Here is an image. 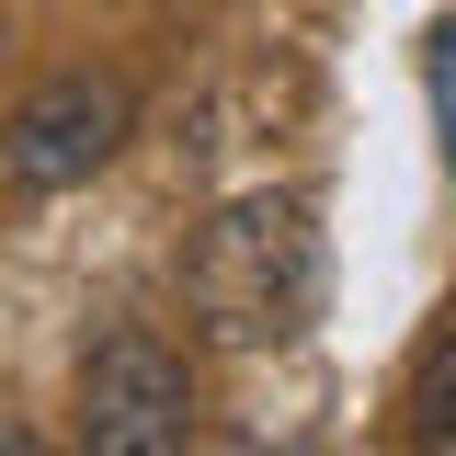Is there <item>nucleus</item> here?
Segmentation results:
<instances>
[{
	"label": "nucleus",
	"instance_id": "obj_1",
	"mask_svg": "<svg viewBox=\"0 0 456 456\" xmlns=\"http://www.w3.org/2000/svg\"><path fill=\"white\" fill-rule=\"evenodd\" d=\"M320 285H331V251H320V217L297 194H228L217 217L194 228L183 251V308L206 342H240V354H274L320 320Z\"/></svg>",
	"mask_w": 456,
	"mask_h": 456
},
{
	"label": "nucleus",
	"instance_id": "obj_2",
	"mask_svg": "<svg viewBox=\"0 0 456 456\" xmlns=\"http://www.w3.org/2000/svg\"><path fill=\"white\" fill-rule=\"evenodd\" d=\"M69 445L80 456H194V365L183 342L126 320L80 354V388H69Z\"/></svg>",
	"mask_w": 456,
	"mask_h": 456
},
{
	"label": "nucleus",
	"instance_id": "obj_3",
	"mask_svg": "<svg viewBox=\"0 0 456 456\" xmlns=\"http://www.w3.org/2000/svg\"><path fill=\"white\" fill-rule=\"evenodd\" d=\"M126 126H137V92L114 80V69H57L35 80L12 126H0V171L23 183V194H69V183H92V171L126 149Z\"/></svg>",
	"mask_w": 456,
	"mask_h": 456
},
{
	"label": "nucleus",
	"instance_id": "obj_4",
	"mask_svg": "<svg viewBox=\"0 0 456 456\" xmlns=\"http://www.w3.org/2000/svg\"><path fill=\"white\" fill-rule=\"evenodd\" d=\"M411 456H456V320L411 354Z\"/></svg>",
	"mask_w": 456,
	"mask_h": 456
},
{
	"label": "nucleus",
	"instance_id": "obj_5",
	"mask_svg": "<svg viewBox=\"0 0 456 456\" xmlns=\"http://www.w3.org/2000/svg\"><path fill=\"white\" fill-rule=\"evenodd\" d=\"M434 126H445V171H456V23L434 35Z\"/></svg>",
	"mask_w": 456,
	"mask_h": 456
},
{
	"label": "nucleus",
	"instance_id": "obj_6",
	"mask_svg": "<svg viewBox=\"0 0 456 456\" xmlns=\"http://www.w3.org/2000/svg\"><path fill=\"white\" fill-rule=\"evenodd\" d=\"M0 456H46V434H35V422H12V411H0Z\"/></svg>",
	"mask_w": 456,
	"mask_h": 456
}]
</instances>
